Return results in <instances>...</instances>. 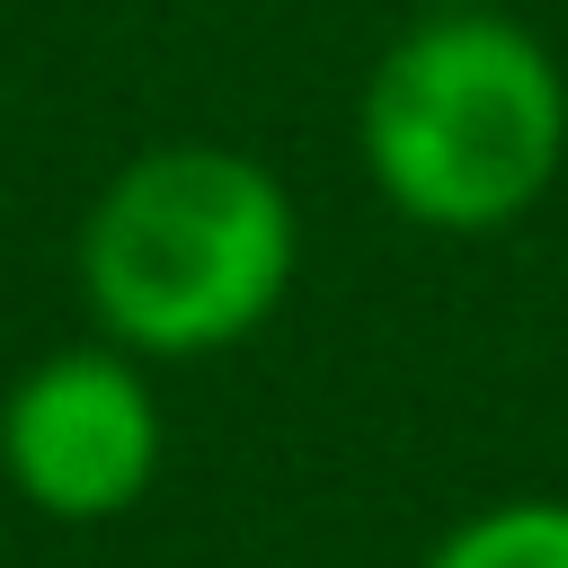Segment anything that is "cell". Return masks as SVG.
<instances>
[{
    "mask_svg": "<svg viewBox=\"0 0 568 568\" xmlns=\"http://www.w3.org/2000/svg\"><path fill=\"white\" fill-rule=\"evenodd\" d=\"M80 275L115 337L204 355L275 311L293 275V204L240 151L178 142L106 186L80 240Z\"/></svg>",
    "mask_w": 568,
    "mask_h": 568,
    "instance_id": "6da1fadb",
    "label": "cell"
},
{
    "mask_svg": "<svg viewBox=\"0 0 568 568\" xmlns=\"http://www.w3.org/2000/svg\"><path fill=\"white\" fill-rule=\"evenodd\" d=\"M559 71L497 18L417 27L364 89V160L382 195L435 231L515 222L559 169Z\"/></svg>",
    "mask_w": 568,
    "mask_h": 568,
    "instance_id": "7a4b0ae2",
    "label": "cell"
},
{
    "mask_svg": "<svg viewBox=\"0 0 568 568\" xmlns=\"http://www.w3.org/2000/svg\"><path fill=\"white\" fill-rule=\"evenodd\" d=\"M0 453H9V479L44 515L89 524V515H124L151 488L160 417L115 355H53L44 373H27L9 390Z\"/></svg>",
    "mask_w": 568,
    "mask_h": 568,
    "instance_id": "3957f363",
    "label": "cell"
},
{
    "mask_svg": "<svg viewBox=\"0 0 568 568\" xmlns=\"http://www.w3.org/2000/svg\"><path fill=\"white\" fill-rule=\"evenodd\" d=\"M426 568H568V506H497L462 524Z\"/></svg>",
    "mask_w": 568,
    "mask_h": 568,
    "instance_id": "277c9868",
    "label": "cell"
}]
</instances>
